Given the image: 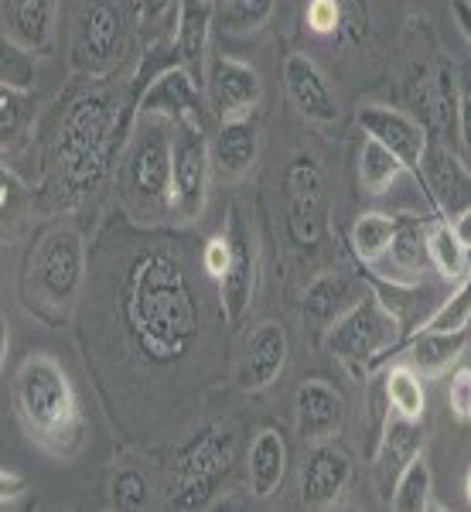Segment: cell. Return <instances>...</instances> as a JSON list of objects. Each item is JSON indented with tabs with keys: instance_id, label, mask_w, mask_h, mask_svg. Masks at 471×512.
Wrapping results in <instances>:
<instances>
[{
	"instance_id": "obj_22",
	"label": "cell",
	"mask_w": 471,
	"mask_h": 512,
	"mask_svg": "<svg viewBox=\"0 0 471 512\" xmlns=\"http://www.w3.org/2000/svg\"><path fill=\"white\" fill-rule=\"evenodd\" d=\"M287 461H291V451H287L284 434L277 427H260L246 451V485H250L253 499L277 495L287 475Z\"/></svg>"
},
{
	"instance_id": "obj_9",
	"label": "cell",
	"mask_w": 471,
	"mask_h": 512,
	"mask_svg": "<svg viewBox=\"0 0 471 512\" xmlns=\"http://www.w3.org/2000/svg\"><path fill=\"white\" fill-rule=\"evenodd\" d=\"M287 233L294 246H318L328 236V181L311 154H297L287 168Z\"/></svg>"
},
{
	"instance_id": "obj_19",
	"label": "cell",
	"mask_w": 471,
	"mask_h": 512,
	"mask_svg": "<svg viewBox=\"0 0 471 512\" xmlns=\"http://www.w3.org/2000/svg\"><path fill=\"white\" fill-rule=\"evenodd\" d=\"M284 89L304 120L328 127V123H338V117H342L332 86L308 55H287L284 59Z\"/></svg>"
},
{
	"instance_id": "obj_6",
	"label": "cell",
	"mask_w": 471,
	"mask_h": 512,
	"mask_svg": "<svg viewBox=\"0 0 471 512\" xmlns=\"http://www.w3.org/2000/svg\"><path fill=\"white\" fill-rule=\"evenodd\" d=\"M140 38L137 0H72L69 62L76 76L110 79L134 59Z\"/></svg>"
},
{
	"instance_id": "obj_10",
	"label": "cell",
	"mask_w": 471,
	"mask_h": 512,
	"mask_svg": "<svg viewBox=\"0 0 471 512\" xmlns=\"http://www.w3.org/2000/svg\"><path fill=\"white\" fill-rule=\"evenodd\" d=\"M226 236H229V250H233V260H229V270L226 277L219 280L216 287V297H219V311L226 318V325L233 328L243 321V315L250 311L253 304V291H256V243H253V233L246 226L243 212L239 205L229 209V226H226Z\"/></svg>"
},
{
	"instance_id": "obj_34",
	"label": "cell",
	"mask_w": 471,
	"mask_h": 512,
	"mask_svg": "<svg viewBox=\"0 0 471 512\" xmlns=\"http://www.w3.org/2000/svg\"><path fill=\"white\" fill-rule=\"evenodd\" d=\"M468 325H471V270L458 284V291H454L420 328H427V332H458V328H468Z\"/></svg>"
},
{
	"instance_id": "obj_39",
	"label": "cell",
	"mask_w": 471,
	"mask_h": 512,
	"mask_svg": "<svg viewBox=\"0 0 471 512\" xmlns=\"http://www.w3.org/2000/svg\"><path fill=\"white\" fill-rule=\"evenodd\" d=\"M140 4V35L144 31H161V38L171 35V24H178L181 0H137Z\"/></svg>"
},
{
	"instance_id": "obj_12",
	"label": "cell",
	"mask_w": 471,
	"mask_h": 512,
	"mask_svg": "<svg viewBox=\"0 0 471 512\" xmlns=\"http://www.w3.org/2000/svg\"><path fill=\"white\" fill-rule=\"evenodd\" d=\"M205 93H209V110L222 120L253 117V110L263 99V79L253 65L233 59V55H216L209 59L205 72Z\"/></svg>"
},
{
	"instance_id": "obj_46",
	"label": "cell",
	"mask_w": 471,
	"mask_h": 512,
	"mask_svg": "<svg viewBox=\"0 0 471 512\" xmlns=\"http://www.w3.org/2000/svg\"><path fill=\"white\" fill-rule=\"evenodd\" d=\"M451 11H454V21H458L461 35H465L468 48H471V4H468V0H454Z\"/></svg>"
},
{
	"instance_id": "obj_49",
	"label": "cell",
	"mask_w": 471,
	"mask_h": 512,
	"mask_svg": "<svg viewBox=\"0 0 471 512\" xmlns=\"http://www.w3.org/2000/svg\"><path fill=\"white\" fill-rule=\"evenodd\" d=\"M468 4H471V0H468Z\"/></svg>"
},
{
	"instance_id": "obj_29",
	"label": "cell",
	"mask_w": 471,
	"mask_h": 512,
	"mask_svg": "<svg viewBox=\"0 0 471 512\" xmlns=\"http://www.w3.org/2000/svg\"><path fill=\"white\" fill-rule=\"evenodd\" d=\"M396 229H400V216H390V212H362L352 222V233H349L355 263H362V267L383 263V256L393 246Z\"/></svg>"
},
{
	"instance_id": "obj_30",
	"label": "cell",
	"mask_w": 471,
	"mask_h": 512,
	"mask_svg": "<svg viewBox=\"0 0 471 512\" xmlns=\"http://www.w3.org/2000/svg\"><path fill=\"white\" fill-rule=\"evenodd\" d=\"M403 161L396 158L386 144H379L376 137H366L359 147V185L369 195H386L396 185V178L403 175Z\"/></svg>"
},
{
	"instance_id": "obj_28",
	"label": "cell",
	"mask_w": 471,
	"mask_h": 512,
	"mask_svg": "<svg viewBox=\"0 0 471 512\" xmlns=\"http://www.w3.org/2000/svg\"><path fill=\"white\" fill-rule=\"evenodd\" d=\"M427 260L444 280H465L471 270V250L461 243L448 219H427Z\"/></svg>"
},
{
	"instance_id": "obj_1",
	"label": "cell",
	"mask_w": 471,
	"mask_h": 512,
	"mask_svg": "<svg viewBox=\"0 0 471 512\" xmlns=\"http://www.w3.org/2000/svg\"><path fill=\"white\" fill-rule=\"evenodd\" d=\"M202 253L175 229L123 216L103 226L89 250L79 301V345L106 417L137 437L157 393L195 359L205 335Z\"/></svg>"
},
{
	"instance_id": "obj_35",
	"label": "cell",
	"mask_w": 471,
	"mask_h": 512,
	"mask_svg": "<svg viewBox=\"0 0 471 512\" xmlns=\"http://www.w3.org/2000/svg\"><path fill=\"white\" fill-rule=\"evenodd\" d=\"M0 86L31 93L35 89V52L4 41V62H0Z\"/></svg>"
},
{
	"instance_id": "obj_5",
	"label": "cell",
	"mask_w": 471,
	"mask_h": 512,
	"mask_svg": "<svg viewBox=\"0 0 471 512\" xmlns=\"http://www.w3.org/2000/svg\"><path fill=\"white\" fill-rule=\"evenodd\" d=\"M175 120L161 113H140L127 151L117 164L120 212L140 226H161L171 216V147H175Z\"/></svg>"
},
{
	"instance_id": "obj_17",
	"label": "cell",
	"mask_w": 471,
	"mask_h": 512,
	"mask_svg": "<svg viewBox=\"0 0 471 512\" xmlns=\"http://www.w3.org/2000/svg\"><path fill=\"white\" fill-rule=\"evenodd\" d=\"M352 482V458L335 444H311L301 465V502L308 509H332Z\"/></svg>"
},
{
	"instance_id": "obj_4",
	"label": "cell",
	"mask_w": 471,
	"mask_h": 512,
	"mask_svg": "<svg viewBox=\"0 0 471 512\" xmlns=\"http://www.w3.org/2000/svg\"><path fill=\"white\" fill-rule=\"evenodd\" d=\"M89 250L76 222H52L35 236L18 270V304L45 328H65L79 311Z\"/></svg>"
},
{
	"instance_id": "obj_11",
	"label": "cell",
	"mask_w": 471,
	"mask_h": 512,
	"mask_svg": "<svg viewBox=\"0 0 471 512\" xmlns=\"http://www.w3.org/2000/svg\"><path fill=\"white\" fill-rule=\"evenodd\" d=\"M355 120L366 130V137H376L379 144L390 147L396 158L403 161V168H407L410 175L420 181V188H424V171L420 168H424V154H427V144H431V134H427L424 123L413 117V113L393 110V106H383V103L359 106Z\"/></svg>"
},
{
	"instance_id": "obj_16",
	"label": "cell",
	"mask_w": 471,
	"mask_h": 512,
	"mask_svg": "<svg viewBox=\"0 0 471 512\" xmlns=\"http://www.w3.org/2000/svg\"><path fill=\"white\" fill-rule=\"evenodd\" d=\"M236 451H239V437L233 427L209 424L171 451V472L195 475V478H222L233 468Z\"/></svg>"
},
{
	"instance_id": "obj_14",
	"label": "cell",
	"mask_w": 471,
	"mask_h": 512,
	"mask_svg": "<svg viewBox=\"0 0 471 512\" xmlns=\"http://www.w3.org/2000/svg\"><path fill=\"white\" fill-rule=\"evenodd\" d=\"M424 195L441 216L454 219L458 212L471 209V168L465 158L451 151L448 144H427L424 154Z\"/></svg>"
},
{
	"instance_id": "obj_21",
	"label": "cell",
	"mask_w": 471,
	"mask_h": 512,
	"mask_svg": "<svg viewBox=\"0 0 471 512\" xmlns=\"http://www.w3.org/2000/svg\"><path fill=\"white\" fill-rule=\"evenodd\" d=\"M59 4L62 0H4V41L28 52H48L59 31Z\"/></svg>"
},
{
	"instance_id": "obj_25",
	"label": "cell",
	"mask_w": 471,
	"mask_h": 512,
	"mask_svg": "<svg viewBox=\"0 0 471 512\" xmlns=\"http://www.w3.org/2000/svg\"><path fill=\"white\" fill-rule=\"evenodd\" d=\"M212 0H181L175 41L181 52V65L195 76L198 86H205V72H209V31H212Z\"/></svg>"
},
{
	"instance_id": "obj_20",
	"label": "cell",
	"mask_w": 471,
	"mask_h": 512,
	"mask_svg": "<svg viewBox=\"0 0 471 512\" xmlns=\"http://www.w3.org/2000/svg\"><path fill=\"white\" fill-rule=\"evenodd\" d=\"M362 294H366V287L349 274H338V270L321 274L308 287V294H304L301 304L304 328H311L314 335H325L335 321H342L362 301Z\"/></svg>"
},
{
	"instance_id": "obj_15",
	"label": "cell",
	"mask_w": 471,
	"mask_h": 512,
	"mask_svg": "<svg viewBox=\"0 0 471 512\" xmlns=\"http://www.w3.org/2000/svg\"><path fill=\"white\" fill-rule=\"evenodd\" d=\"M202 89L205 86H198L185 65H175V69L161 72L147 86V93L140 96V113H161V117L175 123H198V127H205V117L212 110L205 103Z\"/></svg>"
},
{
	"instance_id": "obj_18",
	"label": "cell",
	"mask_w": 471,
	"mask_h": 512,
	"mask_svg": "<svg viewBox=\"0 0 471 512\" xmlns=\"http://www.w3.org/2000/svg\"><path fill=\"white\" fill-rule=\"evenodd\" d=\"M345 427V396L328 379L311 376L297 390V437L304 444H328Z\"/></svg>"
},
{
	"instance_id": "obj_45",
	"label": "cell",
	"mask_w": 471,
	"mask_h": 512,
	"mask_svg": "<svg viewBox=\"0 0 471 512\" xmlns=\"http://www.w3.org/2000/svg\"><path fill=\"white\" fill-rule=\"evenodd\" d=\"M458 144L465 161H471V86H461L458 93Z\"/></svg>"
},
{
	"instance_id": "obj_27",
	"label": "cell",
	"mask_w": 471,
	"mask_h": 512,
	"mask_svg": "<svg viewBox=\"0 0 471 512\" xmlns=\"http://www.w3.org/2000/svg\"><path fill=\"white\" fill-rule=\"evenodd\" d=\"M465 345L468 328H458V332H427V328H420L407 342V366L417 369L420 376H441L444 369L458 362Z\"/></svg>"
},
{
	"instance_id": "obj_8",
	"label": "cell",
	"mask_w": 471,
	"mask_h": 512,
	"mask_svg": "<svg viewBox=\"0 0 471 512\" xmlns=\"http://www.w3.org/2000/svg\"><path fill=\"white\" fill-rule=\"evenodd\" d=\"M212 175V140L198 123H178L171 147V216L195 222L205 212Z\"/></svg>"
},
{
	"instance_id": "obj_32",
	"label": "cell",
	"mask_w": 471,
	"mask_h": 512,
	"mask_svg": "<svg viewBox=\"0 0 471 512\" xmlns=\"http://www.w3.org/2000/svg\"><path fill=\"white\" fill-rule=\"evenodd\" d=\"M431 485H434L431 465L424 461V454H417V458L400 472V478L393 482V495H390L393 509L396 512H424L431 506Z\"/></svg>"
},
{
	"instance_id": "obj_41",
	"label": "cell",
	"mask_w": 471,
	"mask_h": 512,
	"mask_svg": "<svg viewBox=\"0 0 471 512\" xmlns=\"http://www.w3.org/2000/svg\"><path fill=\"white\" fill-rule=\"evenodd\" d=\"M448 410L458 424H471V366H458L448 379Z\"/></svg>"
},
{
	"instance_id": "obj_44",
	"label": "cell",
	"mask_w": 471,
	"mask_h": 512,
	"mask_svg": "<svg viewBox=\"0 0 471 512\" xmlns=\"http://www.w3.org/2000/svg\"><path fill=\"white\" fill-rule=\"evenodd\" d=\"M28 478H24L21 472H14V468H4L0 472V506L4 509H11V506H18V499L21 495H28Z\"/></svg>"
},
{
	"instance_id": "obj_47",
	"label": "cell",
	"mask_w": 471,
	"mask_h": 512,
	"mask_svg": "<svg viewBox=\"0 0 471 512\" xmlns=\"http://www.w3.org/2000/svg\"><path fill=\"white\" fill-rule=\"evenodd\" d=\"M451 226H454V233L461 236V243L468 246L471 250V209H465V212H458V216L451 219Z\"/></svg>"
},
{
	"instance_id": "obj_37",
	"label": "cell",
	"mask_w": 471,
	"mask_h": 512,
	"mask_svg": "<svg viewBox=\"0 0 471 512\" xmlns=\"http://www.w3.org/2000/svg\"><path fill=\"white\" fill-rule=\"evenodd\" d=\"M274 11V0H226L222 7V21L229 31H253Z\"/></svg>"
},
{
	"instance_id": "obj_24",
	"label": "cell",
	"mask_w": 471,
	"mask_h": 512,
	"mask_svg": "<svg viewBox=\"0 0 471 512\" xmlns=\"http://www.w3.org/2000/svg\"><path fill=\"white\" fill-rule=\"evenodd\" d=\"M420 451H424V427H420V420H407L400 414H393V420L386 417L383 434H379L376 444V472L386 492L393 495V482Z\"/></svg>"
},
{
	"instance_id": "obj_13",
	"label": "cell",
	"mask_w": 471,
	"mask_h": 512,
	"mask_svg": "<svg viewBox=\"0 0 471 512\" xmlns=\"http://www.w3.org/2000/svg\"><path fill=\"white\" fill-rule=\"evenodd\" d=\"M291 359V335L280 321H260L246 338L243 362H239L236 383L246 393H260L270 390L287 369Z\"/></svg>"
},
{
	"instance_id": "obj_42",
	"label": "cell",
	"mask_w": 471,
	"mask_h": 512,
	"mask_svg": "<svg viewBox=\"0 0 471 512\" xmlns=\"http://www.w3.org/2000/svg\"><path fill=\"white\" fill-rule=\"evenodd\" d=\"M198 253H202V270L209 274L212 284L219 287V280L226 277V270H229V260H233V250H229V236L226 233L209 236Z\"/></svg>"
},
{
	"instance_id": "obj_40",
	"label": "cell",
	"mask_w": 471,
	"mask_h": 512,
	"mask_svg": "<svg viewBox=\"0 0 471 512\" xmlns=\"http://www.w3.org/2000/svg\"><path fill=\"white\" fill-rule=\"evenodd\" d=\"M369 31V4L366 0H342V41L338 48H355Z\"/></svg>"
},
{
	"instance_id": "obj_2",
	"label": "cell",
	"mask_w": 471,
	"mask_h": 512,
	"mask_svg": "<svg viewBox=\"0 0 471 512\" xmlns=\"http://www.w3.org/2000/svg\"><path fill=\"white\" fill-rule=\"evenodd\" d=\"M137 117L134 79L76 76L41 123V202L55 212L82 209L117 175Z\"/></svg>"
},
{
	"instance_id": "obj_26",
	"label": "cell",
	"mask_w": 471,
	"mask_h": 512,
	"mask_svg": "<svg viewBox=\"0 0 471 512\" xmlns=\"http://www.w3.org/2000/svg\"><path fill=\"white\" fill-rule=\"evenodd\" d=\"M383 260L390 263L393 274L379 277V280L396 284V287L417 284V277L431 267V260H427V219L424 216H400V229H396L393 246ZM362 274H366V270H362Z\"/></svg>"
},
{
	"instance_id": "obj_3",
	"label": "cell",
	"mask_w": 471,
	"mask_h": 512,
	"mask_svg": "<svg viewBox=\"0 0 471 512\" xmlns=\"http://www.w3.org/2000/svg\"><path fill=\"white\" fill-rule=\"evenodd\" d=\"M14 417L38 451L72 461L86 444V417L69 373L55 355L31 352L18 366L11 386Z\"/></svg>"
},
{
	"instance_id": "obj_36",
	"label": "cell",
	"mask_w": 471,
	"mask_h": 512,
	"mask_svg": "<svg viewBox=\"0 0 471 512\" xmlns=\"http://www.w3.org/2000/svg\"><path fill=\"white\" fill-rule=\"evenodd\" d=\"M219 478H195V475H175L168 499L175 509H205L212 502Z\"/></svg>"
},
{
	"instance_id": "obj_23",
	"label": "cell",
	"mask_w": 471,
	"mask_h": 512,
	"mask_svg": "<svg viewBox=\"0 0 471 512\" xmlns=\"http://www.w3.org/2000/svg\"><path fill=\"white\" fill-rule=\"evenodd\" d=\"M260 158V127L253 117L222 120L212 137V171L222 178H243Z\"/></svg>"
},
{
	"instance_id": "obj_38",
	"label": "cell",
	"mask_w": 471,
	"mask_h": 512,
	"mask_svg": "<svg viewBox=\"0 0 471 512\" xmlns=\"http://www.w3.org/2000/svg\"><path fill=\"white\" fill-rule=\"evenodd\" d=\"M110 492H113V499L127 509H140L151 502V482H147L144 472H137V468H120V472L113 475Z\"/></svg>"
},
{
	"instance_id": "obj_43",
	"label": "cell",
	"mask_w": 471,
	"mask_h": 512,
	"mask_svg": "<svg viewBox=\"0 0 471 512\" xmlns=\"http://www.w3.org/2000/svg\"><path fill=\"white\" fill-rule=\"evenodd\" d=\"M0 192H4V195H0V205H4V226H7V222L18 219V205L28 198V192L21 188L18 175H14L7 164H4V171H0Z\"/></svg>"
},
{
	"instance_id": "obj_7",
	"label": "cell",
	"mask_w": 471,
	"mask_h": 512,
	"mask_svg": "<svg viewBox=\"0 0 471 512\" xmlns=\"http://www.w3.org/2000/svg\"><path fill=\"white\" fill-rule=\"evenodd\" d=\"M396 338H400V315L390 311V304L379 294L366 291L349 315L325 332V349L355 379H362L369 369L383 366L386 355L396 352Z\"/></svg>"
},
{
	"instance_id": "obj_48",
	"label": "cell",
	"mask_w": 471,
	"mask_h": 512,
	"mask_svg": "<svg viewBox=\"0 0 471 512\" xmlns=\"http://www.w3.org/2000/svg\"><path fill=\"white\" fill-rule=\"evenodd\" d=\"M465 502L471 506V468H468V475H465Z\"/></svg>"
},
{
	"instance_id": "obj_33",
	"label": "cell",
	"mask_w": 471,
	"mask_h": 512,
	"mask_svg": "<svg viewBox=\"0 0 471 512\" xmlns=\"http://www.w3.org/2000/svg\"><path fill=\"white\" fill-rule=\"evenodd\" d=\"M35 120V110H31V93H21V89L0 86V137H4V151L21 140V134L28 130V123Z\"/></svg>"
},
{
	"instance_id": "obj_31",
	"label": "cell",
	"mask_w": 471,
	"mask_h": 512,
	"mask_svg": "<svg viewBox=\"0 0 471 512\" xmlns=\"http://www.w3.org/2000/svg\"><path fill=\"white\" fill-rule=\"evenodd\" d=\"M386 386V400H390L393 414L407 417V420H424L427 414V390H424V376L417 369H410L407 362L393 366L383 376Z\"/></svg>"
}]
</instances>
